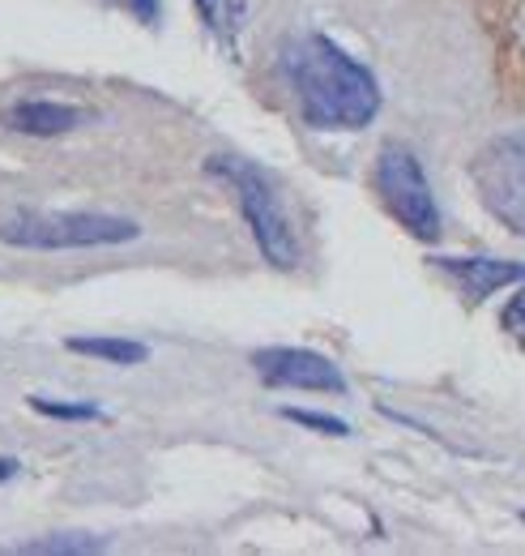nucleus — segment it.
<instances>
[{
    "mask_svg": "<svg viewBox=\"0 0 525 556\" xmlns=\"http://www.w3.org/2000/svg\"><path fill=\"white\" fill-rule=\"evenodd\" d=\"M282 73L312 129H363L381 112V86L325 35H299L282 48Z\"/></svg>",
    "mask_w": 525,
    "mask_h": 556,
    "instance_id": "obj_1",
    "label": "nucleus"
},
{
    "mask_svg": "<svg viewBox=\"0 0 525 556\" xmlns=\"http://www.w3.org/2000/svg\"><path fill=\"white\" fill-rule=\"evenodd\" d=\"M132 236H137V223L116 214H94V210H26L0 223V244L35 249V253L125 244Z\"/></svg>",
    "mask_w": 525,
    "mask_h": 556,
    "instance_id": "obj_2",
    "label": "nucleus"
},
{
    "mask_svg": "<svg viewBox=\"0 0 525 556\" xmlns=\"http://www.w3.org/2000/svg\"><path fill=\"white\" fill-rule=\"evenodd\" d=\"M209 176H218V180H227V185L235 189L240 210H244V218H248V227H253V240H257V249L265 253V262L278 266V270H291V266L299 262V244H295V231H291L286 214L278 206L269 180H265L253 163L227 159V154L209 159Z\"/></svg>",
    "mask_w": 525,
    "mask_h": 556,
    "instance_id": "obj_3",
    "label": "nucleus"
},
{
    "mask_svg": "<svg viewBox=\"0 0 525 556\" xmlns=\"http://www.w3.org/2000/svg\"><path fill=\"white\" fill-rule=\"evenodd\" d=\"M474 189L483 206L491 210L504 227L525 236V129L491 138L470 163Z\"/></svg>",
    "mask_w": 525,
    "mask_h": 556,
    "instance_id": "obj_4",
    "label": "nucleus"
},
{
    "mask_svg": "<svg viewBox=\"0 0 525 556\" xmlns=\"http://www.w3.org/2000/svg\"><path fill=\"white\" fill-rule=\"evenodd\" d=\"M376 193L389 206L397 223L419 236V240H436L440 236V210L427 189V176L419 167V159L406 146H385L376 159Z\"/></svg>",
    "mask_w": 525,
    "mask_h": 556,
    "instance_id": "obj_5",
    "label": "nucleus"
},
{
    "mask_svg": "<svg viewBox=\"0 0 525 556\" xmlns=\"http://www.w3.org/2000/svg\"><path fill=\"white\" fill-rule=\"evenodd\" d=\"M253 368L265 386L278 390H321V394H346V377L325 355L304 348H265L253 355Z\"/></svg>",
    "mask_w": 525,
    "mask_h": 556,
    "instance_id": "obj_6",
    "label": "nucleus"
},
{
    "mask_svg": "<svg viewBox=\"0 0 525 556\" xmlns=\"http://www.w3.org/2000/svg\"><path fill=\"white\" fill-rule=\"evenodd\" d=\"M86 121H90L86 108L52 103V99H26V103H13L4 112V125L13 134H26V138H61V134H73Z\"/></svg>",
    "mask_w": 525,
    "mask_h": 556,
    "instance_id": "obj_7",
    "label": "nucleus"
},
{
    "mask_svg": "<svg viewBox=\"0 0 525 556\" xmlns=\"http://www.w3.org/2000/svg\"><path fill=\"white\" fill-rule=\"evenodd\" d=\"M436 266H440L449 278H458L461 291H465L470 300H483V295H491L496 287H504V282H522L525 278V266H513V262H487V257H440Z\"/></svg>",
    "mask_w": 525,
    "mask_h": 556,
    "instance_id": "obj_8",
    "label": "nucleus"
},
{
    "mask_svg": "<svg viewBox=\"0 0 525 556\" xmlns=\"http://www.w3.org/2000/svg\"><path fill=\"white\" fill-rule=\"evenodd\" d=\"M193 4H197L205 30H209L222 48H231V52H235V39H240V30H244L248 0H193Z\"/></svg>",
    "mask_w": 525,
    "mask_h": 556,
    "instance_id": "obj_9",
    "label": "nucleus"
},
{
    "mask_svg": "<svg viewBox=\"0 0 525 556\" xmlns=\"http://www.w3.org/2000/svg\"><path fill=\"white\" fill-rule=\"evenodd\" d=\"M68 351L94 355V359H107V364H145L150 359V348L129 343V339H68Z\"/></svg>",
    "mask_w": 525,
    "mask_h": 556,
    "instance_id": "obj_10",
    "label": "nucleus"
},
{
    "mask_svg": "<svg viewBox=\"0 0 525 556\" xmlns=\"http://www.w3.org/2000/svg\"><path fill=\"white\" fill-rule=\"evenodd\" d=\"M30 407L48 419H103V412H99L94 403H52V399H43V394H35Z\"/></svg>",
    "mask_w": 525,
    "mask_h": 556,
    "instance_id": "obj_11",
    "label": "nucleus"
},
{
    "mask_svg": "<svg viewBox=\"0 0 525 556\" xmlns=\"http://www.w3.org/2000/svg\"><path fill=\"white\" fill-rule=\"evenodd\" d=\"M103 544L94 540V535H77V540H61V535H52V540H35V544H22L17 553H99Z\"/></svg>",
    "mask_w": 525,
    "mask_h": 556,
    "instance_id": "obj_12",
    "label": "nucleus"
},
{
    "mask_svg": "<svg viewBox=\"0 0 525 556\" xmlns=\"http://www.w3.org/2000/svg\"><path fill=\"white\" fill-rule=\"evenodd\" d=\"M286 419H295V424H304V428H317V432H329V437H346V432H350L342 419L317 416V412H295V407H286Z\"/></svg>",
    "mask_w": 525,
    "mask_h": 556,
    "instance_id": "obj_13",
    "label": "nucleus"
},
{
    "mask_svg": "<svg viewBox=\"0 0 525 556\" xmlns=\"http://www.w3.org/2000/svg\"><path fill=\"white\" fill-rule=\"evenodd\" d=\"M116 9H125L129 17H137L141 26H158V0H107Z\"/></svg>",
    "mask_w": 525,
    "mask_h": 556,
    "instance_id": "obj_14",
    "label": "nucleus"
},
{
    "mask_svg": "<svg viewBox=\"0 0 525 556\" xmlns=\"http://www.w3.org/2000/svg\"><path fill=\"white\" fill-rule=\"evenodd\" d=\"M500 326L509 330V334H517V339H525V287L504 304V317H500Z\"/></svg>",
    "mask_w": 525,
    "mask_h": 556,
    "instance_id": "obj_15",
    "label": "nucleus"
},
{
    "mask_svg": "<svg viewBox=\"0 0 525 556\" xmlns=\"http://www.w3.org/2000/svg\"><path fill=\"white\" fill-rule=\"evenodd\" d=\"M9 476H17V458H0V480H9Z\"/></svg>",
    "mask_w": 525,
    "mask_h": 556,
    "instance_id": "obj_16",
    "label": "nucleus"
}]
</instances>
